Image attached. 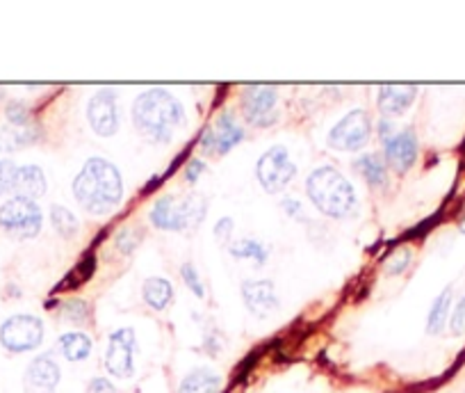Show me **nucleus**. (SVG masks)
Returning a JSON list of instances; mask_svg holds the SVG:
<instances>
[{
    "instance_id": "obj_1",
    "label": "nucleus",
    "mask_w": 465,
    "mask_h": 393,
    "mask_svg": "<svg viewBox=\"0 0 465 393\" xmlns=\"http://www.w3.org/2000/svg\"><path fill=\"white\" fill-rule=\"evenodd\" d=\"M74 195L80 207L92 216H105L122 202V174L110 160L89 158L74 181Z\"/></svg>"
},
{
    "instance_id": "obj_2",
    "label": "nucleus",
    "mask_w": 465,
    "mask_h": 393,
    "mask_svg": "<svg viewBox=\"0 0 465 393\" xmlns=\"http://www.w3.org/2000/svg\"><path fill=\"white\" fill-rule=\"evenodd\" d=\"M133 122L151 142H169L178 128L185 126V110L167 89H149L135 98Z\"/></svg>"
},
{
    "instance_id": "obj_3",
    "label": "nucleus",
    "mask_w": 465,
    "mask_h": 393,
    "mask_svg": "<svg viewBox=\"0 0 465 393\" xmlns=\"http://www.w3.org/2000/svg\"><path fill=\"white\" fill-rule=\"evenodd\" d=\"M306 190L317 211H322L324 216L342 220V217H351L356 213V204L359 202H356L354 187L331 165L317 167L308 176Z\"/></svg>"
},
{
    "instance_id": "obj_4",
    "label": "nucleus",
    "mask_w": 465,
    "mask_h": 393,
    "mask_svg": "<svg viewBox=\"0 0 465 393\" xmlns=\"http://www.w3.org/2000/svg\"><path fill=\"white\" fill-rule=\"evenodd\" d=\"M205 211V199L201 195H187L183 199L176 196H163L155 202L151 208V222L153 227L163 231H185L192 227H199L203 222Z\"/></svg>"
},
{
    "instance_id": "obj_5",
    "label": "nucleus",
    "mask_w": 465,
    "mask_h": 393,
    "mask_svg": "<svg viewBox=\"0 0 465 393\" xmlns=\"http://www.w3.org/2000/svg\"><path fill=\"white\" fill-rule=\"evenodd\" d=\"M42 208L33 199L12 196L0 207V229L16 240H28L42 231Z\"/></svg>"
},
{
    "instance_id": "obj_6",
    "label": "nucleus",
    "mask_w": 465,
    "mask_h": 393,
    "mask_svg": "<svg viewBox=\"0 0 465 393\" xmlns=\"http://www.w3.org/2000/svg\"><path fill=\"white\" fill-rule=\"evenodd\" d=\"M44 341V323L37 316L16 314L0 328V343L10 352L37 350Z\"/></svg>"
},
{
    "instance_id": "obj_7",
    "label": "nucleus",
    "mask_w": 465,
    "mask_h": 393,
    "mask_svg": "<svg viewBox=\"0 0 465 393\" xmlns=\"http://www.w3.org/2000/svg\"><path fill=\"white\" fill-rule=\"evenodd\" d=\"M135 355H137V338L131 328L116 329L107 338L105 350V368L114 378H133L135 373Z\"/></svg>"
},
{
    "instance_id": "obj_8",
    "label": "nucleus",
    "mask_w": 465,
    "mask_h": 393,
    "mask_svg": "<svg viewBox=\"0 0 465 393\" xmlns=\"http://www.w3.org/2000/svg\"><path fill=\"white\" fill-rule=\"evenodd\" d=\"M370 133H372V126H370L368 113L356 108L335 124L333 131L329 133V145L338 151H361L368 145Z\"/></svg>"
},
{
    "instance_id": "obj_9",
    "label": "nucleus",
    "mask_w": 465,
    "mask_h": 393,
    "mask_svg": "<svg viewBox=\"0 0 465 393\" xmlns=\"http://www.w3.org/2000/svg\"><path fill=\"white\" fill-rule=\"evenodd\" d=\"M294 174H297V167L290 160L285 146H274L258 160V181L270 195L285 190V186L292 181Z\"/></svg>"
},
{
    "instance_id": "obj_10",
    "label": "nucleus",
    "mask_w": 465,
    "mask_h": 393,
    "mask_svg": "<svg viewBox=\"0 0 465 393\" xmlns=\"http://www.w3.org/2000/svg\"><path fill=\"white\" fill-rule=\"evenodd\" d=\"M276 89L267 85H249L242 94V110L253 126H270L276 122Z\"/></svg>"
},
{
    "instance_id": "obj_11",
    "label": "nucleus",
    "mask_w": 465,
    "mask_h": 393,
    "mask_svg": "<svg viewBox=\"0 0 465 393\" xmlns=\"http://www.w3.org/2000/svg\"><path fill=\"white\" fill-rule=\"evenodd\" d=\"M242 137L244 131L242 126L235 122V115L223 110V113L219 115L217 122H214V126L205 128L203 137H201V149H203L205 154L223 156L238 145V142H242Z\"/></svg>"
},
{
    "instance_id": "obj_12",
    "label": "nucleus",
    "mask_w": 465,
    "mask_h": 393,
    "mask_svg": "<svg viewBox=\"0 0 465 393\" xmlns=\"http://www.w3.org/2000/svg\"><path fill=\"white\" fill-rule=\"evenodd\" d=\"M87 119L96 136L110 137L119 131V108H116V94L112 89H101L89 98Z\"/></svg>"
},
{
    "instance_id": "obj_13",
    "label": "nucleus",
    "mask_w": 465,
    "mask_h": 393,
    "mask_svg": "<svg viewBox=\"0 0 465 393\" xmlns=\"http://www.w3.org/2000/svg\"><path fill=\"white\" fill-rule=\"evenodd\" d=\"M60 384V366L51 355H39L30 361L24 375L25 393H55Z\"/></svg>"
},
{
    "instance_id": "obj_14",
    "label": "nucleus",
    "mask_w": 465,
    "mask_h": 393,
    "mask_svg": "<svg viewBox=\"0 0 465 393\" xmlns=\"http://www.w3.org/2000/svg\"><path fill=\"white\" fill-rule=\"evenodd\" d=\"M242 300L249 314L256 318H270L272 314L279 311V297H276L274 281L258 279V281H244L242 284Z\"/></svg>"
},
{
    "instance_id": "obj_15",
    "label": "nucleus",
    "mask_w": 465,
    "mask_h": 393,
    "mask_svg": "<svg viewBox=\"0 0 465 393\" xmlns=\"http://www.w3.org/2000/svg\"><path fill=\"white\" fill-rule=\"evenodd\" d=\"M386 158L395 172L404 174L413 167L418 158V136L413 128H404L401 133H395L391 140H386Z\"/></svg>"
},
{
    "instance_id": "obj_16",
    "label": "nucleus",
    "mask_w": 465,
    "mask_h": 393,
    "mask_svg": "<svg viewBox=\"0 0 465 393\" xmlns=\"http://www.w3.org/2000/svg\"><path fill=\"white\" fill-rule=\"evenodd\" d=\"M415 96H418L415 85H381L377 106L383 115H401L413 106Z\"/></svg>"
},
{
    "instance_id": "obj_17",
    "label": "nucleus",
    "mask_w": 465,
    "mask_h": 393,
    "mask_svg": "<svg viewBox=\"0 0 465 393\" xmlns=\"http://www.w3.org/2000/svg\"><path fill=\"white\" fill-rule=\"evenodd\" d=\"M12 192H15V196H24V199H33V202L37 196H42L46 192V176H44L42 167H37V165L16 167Z\"/></svg>"
},
{
    "instance_id": "obj_18",
    "label": "nucleus",
    "mask_w": 465,
    "mask_h": 393,
    "mask_svg": "<svg viewBox=\"0 0 465 393\" xmlns=\"http://www.w3.org/2000/svg\"><path fill=\"white\" fill-rule=\"evenodd\" d=\"M222 388V375L210 368H196L178 387V393H219Z\"/></svg>"
},
{
    "instance_id": "obj_19",
    "label": "nucleus",
    "mask_w": 465,
    "mask_h": 393,
    "mask_svg": "<svg viewBox=\"0 0 465 393\" xmlns=\"http://www.w3.org/2000/svg\"><path fill=\"white\" fill-rule=\"evenodd\" d=\"M142 293H144V302L155 311H163L164 307L172 302L173 288L167 279L163 277H149L142 286Z\"/></svg>"
},
{
    "instance_id": "obj_20",
    "label": "nucleus",
    "mask_w": 465,
    "mask_h": 393,
    "mask_svg": "<svg viewBox=\"0 0 465 393\" xmlns=\"http://www.w3.org/2000/svg\"><path fill=\"white\" fill-rule=\"evenodd\" d=\"M39 140L37 126H5L0 128V151H16Z\"/></svg>"
},
{
    "instance_id": "obj_21",
    "label": "nucleus",
    "mask_w": 465,
    "mask_h": 393,
    "mask_svg": "<svg viewBox=\"0 0 465 393\" xmlns=\"http://www.w3.org/2000/svg\"><path fill=\"white\" fill-rule=\"evenodd\" d=\"M57 348H60V352L69 361H83L92 352V338L83 332L62 334L60 341H57Z\"/></svg>"
},
{
    "instance_id": "obj_22",
    "label": "nucleus",
    "mask_w": 465,
    "mask_h": 393,
    "mask_svg": "<svg viewBox=\"0 0 465 393\" xmlns=\"http://www.w3.org/2000/svg\"><path fill=\"white\" fill-rule=\"evenodd\" d=\"M354 167L363 174L365 181L374 187H386L388 186V172L383 160L379 158L377 154H365L361 156L359 160L354 163Z\"/></svg>"
},
{
    "instance_id": "obj_23",
    "label": "nucleus",
    "mask_w": 465,
    "mask_h": 393,
    "mask_svg": "<svg viewBox=\"0 0 465 393\" xmlns=\"http://www.w3.org/2000/svg\"><path fill=\"white\" fill-rule=\"evenodd\" d=\"M450 305H451V286H447L436 300H433L431 311H429L427 329L429 334H440L442 328L447 323V316H450Z\"/></svg>"
},
{
    "instance_id": "obj_24",
    "label": "nucleus",
    "mask_w": 465,
    "mask_h": 393,
    "mask_svg": "<svg viewBox=\"0 0 465 393\" xmlns=\"http://www.w3.org/2000/svg\"><path fill=\"white\" fill-rule=\"evenodd\" d=\"M228 252H231L235 258H253L258 266H262V263L267 261V257H270L265 245H262L261 240H252V238L238 240V243L228 247Z\"/></svg>"
},
{
    "instance_id": "obj_25",
    "label": "nucleus",
    "mask_w": 465,
    "mask_h": 393,
    "mask_svg": "<svg viewBox=\"0 0 465 393\" xmlns=\"http://www.w3.org/2000/svg\"><path fill=\"white\" fill-rule=\"evenodd\" d=\"M51 222L53 227H55L57 234L64 236V238H69V236H74L75 231H78V220H75V216L69 208L60 207V204L51 207Z\"/></svg>"
},
{
    "instance_id": "obj_26",
    "label": "nucleus",
    "mask_w": 465,
    "mask_h": 393,
    "mask_svg": "<svg viewBox=\"0 0 465 393\" xmlns=\"http://www.w3.org/2000/svg\"><path fill=\"white\" fill-rule=\"evenodd\" d=\"M60 311L66 320H71V323H84V320L89 318V305L83 300H75V297L74 300H66Z\"/></svg>"
},
{
    "instance_id": "obj_27",
    "label": "nucleus",
    "mask_w": 465,
    "mask_h": 393,
    "mask_svg": "<svg viewBox=\"0 0 465 393\" xmlns=\"http://www.w3.org/2000/svg\"><path fill=\"white\" fill-rule=\"evenodd\" d=\"M7 122L10 126H28L30 124V110L24 101H15L7 106Z\"/></svg>"
},
{
    "instance_id": "obj_28",
    "label": "nucleus",
    "mask_w": 465,
    "mask_h": 393,
    "mask_svg": "<svg viewBox=\"0 0 465 393\" xmlns=\"http://www.w3.org/2000/svg\"><path fill=\"white\" fill-rule=\"evenodd\" d=\"M181 275H183V281L187 284V288H190L196 297H205V288L203 284H201V277L192 263H185V266L181 267Z\"/></svg>"
},
{
    "instance_id": "obj_29",
    "label": "nucleus",
    "mask_w": 465,
    "mask_h": 393,
    "mask_svg": "<svg viewBox=\"0 0 465 393\" xmlns=\"http://www.w3.org/2000/svg\"><path fill=\"white\" fill-rule=\"evenodd\" d=\"M409 263H411V249L401 247L391 257V261H388V266H386V272L388 275H401V272L409 267Z\"/></svg>"
},
{
    "instance_id": "obj_30",
    "label": "nucleus",
    "mask_w": 465,
    "mask_h": 393,
    "mask_svg": "<svg viewBox=\"0 0 465 393\" xmlns=\"http://www.w3.org/2000/svg\"><path fill=\"white\" fill-rule=\"evenodd\" d=\"M450 329H451V334H454V337H460V334H465V295L459 300V305L454 307V311H451Z\"/></svg>"
},
{
    "instance_id": "obj_31",
    "label": "nucleus",
    "mask_w": 465,
    "mask_h": 393,
    "mask_svg": "<svg viewBox=\"0 0 465 393\" xmlns=\"http://www.w3.org/2000/svg\"><path fill=\"white\" fill-rule=\"evenodd\" d=\"M16 165L10 160H0V196L12 192V181H15Z\"/></svg>"
},
{
    "instance_id": "obj_32",
    "label": "nucleus",
    "mask_w": 465,
    "mask_h": 393,
    "mask_svg": "<svg viewBox=\"0 0 465 393\" xmlns=\"http://www.w3.org/2000/svg\"><path fill=\"white\" fill-rule=\"evenodd\" d=\"M137 243H140V236H137L133 229H124L116 234V247L122 249L124 254H131L133 249L137 247Z\"/></svg>"
},
{
    "instance_id": "obj_33",
    "label": "nucleus",
    "mask_w": 465,
    "mask_h": 393,
    "mask_svg": "<svg viewBox=\"0 0 465 393\" xmlns=\"http://www.w3.org/2000/svg\"><path fill=\"white\" fill-rule=\"evenodd\" d=\"M87 393H116V388H114V384L110 382V379L94 378L92 382H89Z\"/></svg>"
},
{
    "instance_id": "obj_34",
    "label": "nucleus",
    "mask_w": 465,
    "mask_h": 393,
    "mask_svg": "<svg viewBox=\"0 0 465 393\" xmlns=\"http://www.w3.org/2000/svg\"><path fill=\"white\" fill-rule=\"evenodd\" d=\"M231 231H232V220H228V217H223V220L214 227V236H217L222 243H226L228 236H231Z\"/></svg>"
},
{
    "instance_id": "obj_35",
    "label": "nucleus",
    "mask_w": 465,
    "mask_h": 393,
    "mask_svg": "<svg viewBox=\"0 0 465 393\" xmlns=\"http://www.w3.org/2000/svg\"><path fill=\"white\" fill-rule=\"evenodd\" d=\"M201 174H203V163H201V160H190V165H187V169H185V176H187V181L190 183H194L196 178L201 176Z\"/></svg>"
},
{
    "instance_id": "obj_36",
    "label": "nucleus",
    "mask_w": 465,
    "mask_h": 393,
    "mask_svg": "<svg viewBox=\"0 0 465 393\" xmlns=\"http://www.w3.org/2000/svg\"><path fill=\"white\" fill-rule=\"evenodd\" d=\"M283 211L288 213V216H297V213L302 211V204L294 202V199H285V202H283Z\"/></svg>"
},
{
    "instance_id": "obj_37",
    "label": "nucleus",
    "mask_w": 465,
    "mask_h": 393,
    "mask_svg": "<svg viewBox=\"0 0 465 393\" xmlns=\"http://www.w3.org/2000/svg\"><path fill=\"white\" fill-rule=\"evenodd\" d=\"M391 133H392V126H391V124H388V122H381V124H379V136H381L383 137V140H391Z\"/></svg>"
},
{
    "instance_id": "obj_38",
    "label": "nucleus",
    "mask_w": 465,
    "mask_h": 393,
    "mask_svg": "<svg viewBox=\"0 0 465 393\" xmlns=\"http://www.w3.org/2000/svg\"><path fill=\"white\" fill-rule=\"evenodd\" d=\"M459 229H460V234H465V217H463V220H460V225H459Z\"/></svg>"
},
{
    "instance_id": "obj_39",
    "label": "nucleus",
    "mask_w": 465,
    "mask_h": 393,
    "mask_svg": "<svg viewBox=\"0 0 465 393\" xmlns=\"http://www.w3.org/2000/svg\"><path fill=\"white\" fill-rule=\"evenodd\" d=\"M0 98H3V87H0Z\"/></svg>"
}]
</instances>
